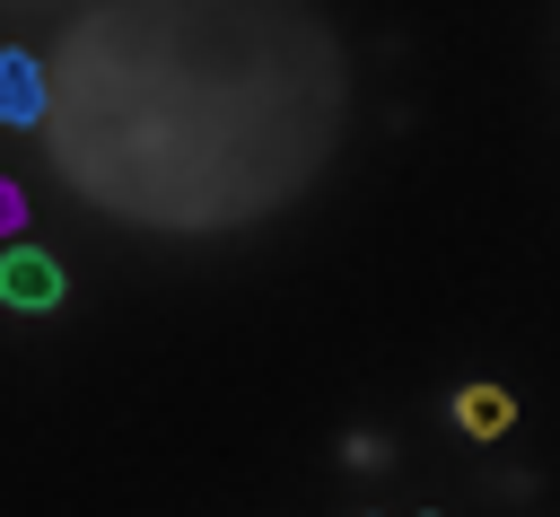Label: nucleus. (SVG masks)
Returning a JSON list of instances; mask_svg holds the SVG:
<instances>
[{"label":"nucleus","instance_id":"39448f33","mask_svg":"<svg viewBox=\"0 0 560 517\" xmlns=\"http://www.w3.org/2000/svg\"><path fill=\"white\" fill-rule=\"evenodd\" d=\"M18 219H26V202H18V184H9V175H0V237H9V228H18Z\"/></svg>","mask_w":560,"mask_h":517},{"label":"nucleus","instance_id":"7ed1b4c3","mask_svg":"<svg viewBox=\"0 0 560 517\" xmlns=\"http://www.w3.org/2000/svg\"><path fill=\"white\" fill-rule=\"evenodd\" d=\"M35 114H52V79H44V61L35 53H0V123H35Z\"/></svg>","mask_w":560,"mask_h":517},{"label":"nucleus","instance_id":"20e7f679","mask_svg":"<svg viewBox=\"0 0 560 517\" xmlns=\"http://www.w3.org/2000/svg\"><path fill=\"white\" fill-rule=\"evenodd\" d=\"M455 421H464L472 438H499V429L516 421V403H508L499 386H464V394H455Z\"/></svg>","mask_w":560,"mask_h":517},{"label":"nucleus","instance_id":"f03ea898","mask_svg":"<svg viewBox=\"0 0 560 517\" xmlns=\"http://www.w3.org/2000/svg\"><path fill=\"white\" fill-rule=\"evenodd\" d=\"M0 307H18V315H52V307H61V263L35 254V245H9V254H0Z\"/></svg>","mask_w":560,"mask_h":517},{"label":"nucleus","instance_id":"f257e3e1","mask_svg":"<svg viewBox=\"0 0 560 517\" xmlns=\"http://www.w3.org/2000/svg\"><path fill=\"white\" fill-rule=\"evenodd\" d=\"M341 114V61L332 35L280 0H245L210 88H158V70H140L105 26H88L70 44V88H61V158L96 184L140 202L158 149L184 123L175 175H166V210L175 228H210L228 210H254L271 193H289Z\"/></svg>","mask_w":560,"mask_h":517}]
</instances>
